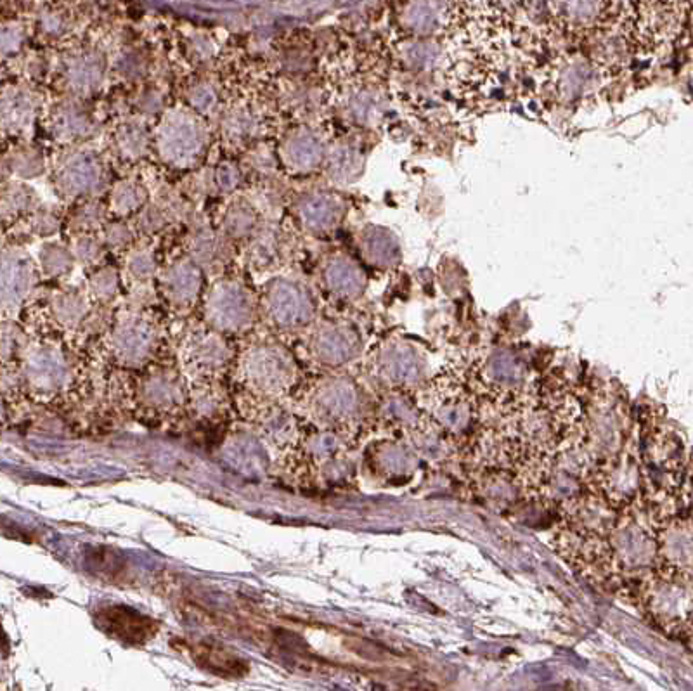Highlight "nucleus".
Segmentation results:
<instances>
[{
    "mask_svg": "<svg viewBox=\"0 0 693 691\" xmlns=\"http://www.w3.org/2000/svg\"><path fill=\"white\" fill-rule=\"evenodd\" d=\"M243 382L255 394L279 399L290 392L297 378V366L288 350L266 343L255 345L241 359Z\"/></svg>",
    "mask_w": 693,
    "mask_h": 691,
    "instance_id": "1",
    "label": "nucleus"
},
{
    "mask_svg": "<svg viewBox=\"0 0 693 691\" xmlns=\"http://www.w3.org/2000/svg\"><path fill=\"white\" fill-rule=\"evenodd\" d=\"M20 380L39 399H54L72 385V364L56 345H33L23 352Z\"/></svg>",
    "mask_w": 693,
    "mask_h": 691,
    "instance_id": "2",
    "label": "nucleus"
},
{
    "mask_svg": "<svg viewBox=\"0 0 693 691\" xmlns=\"http://www.w3.org/2000/svg\"><path fill=\"white\" fill-rule=\"evenodd\" d=\"M156 146L165 162L174 167H191L207 146V130L188 111H170L156 132Z\"/></svg>",
    "mask_w": 693,
    "mask_h": 691,
    "instance_id": "3",
    "label": "nucleus"
},
{
    "mask_svg": "<svg viewBox=\"0 0 693 691\" xmlns=\"http://www.w3.org/2000/svg\"><path fill=\"white\" fill-rule=\"evenodd\" d=\"M264 310L269 321L283 330L305 326L314 317L311 291L297 279H274L264 295Z\"/></svg>",
    "mask_w": 693,
    "mask_h": 691,
    "instance_id": "4",
    "label": "nucleus"
},
{
    "mask_svg": "<svg viewBox=\"0 0 693 691\" xmlns=\"http://www.w3.org/2000/svg\"><path fill=\"white\" fill-rule=\"evenodd\" d=\"M205 314L214 330L240 333L253 321L252 295L240 283L221 281L208 291Z\"/></svg>",
    "mask_w": 693,
    "mask_h": 691,
    "instance_id": "5",
    "label": "nucleus"
},
{
    "mask_svg": "<svg viewBox=\"0 0 693 691\" xmlns=\"http://www.w3.org/2000/svg\"><path fill=\"white\" fill-rule=\"evenodd\" d=\"M158 333L155 324L139 314L118 317L110 335L113 357L127 368H141L155 354Z\"/></svg>",
    "mask_w": 693,
    "mask_h": 691,
    "instance_id": "6",
    "label": "nucleus"
},
{
    "mask_svg": "<svg viewBox=\"0 0 693 691\" xmlns=\"http://www.w3.org/2000/svg\"><path fill=\"white\" fill-rule=\"evenodd\" d=\"M233 352L229 349L221 331H196L182 345L184 371L196 382H214L226 371Z\"/></svg>",
    "mask_w": 693,
    "mask_h": 691,
    "instance_id": "7",
    "label": "nucleus"
},
{
    "mask_svg": "<svg viewBox=\"0 0 693 691\" xmlns=\"http://www.w3.org/2000/svg\"><path fill=\"white\" fill-rule=\"evenodd\" d=\"M456 9L453 0H409L402 23L416 39H439L451 30Z\"/></svg>",
    "mask_w": 693,
    "mask_h": 691,
    "instance_id": "8",
    "label": "nucleus"
},
{
    "mask_svg": "<svg viewBox=\"0 0 693 691\" xmlns=\"http://www.w3.org/2000/svg\"><path fill=\"white\" fill-rule=\"evenodd\" d=\"M137 401L148 411L172 413L188 401V392L175 371L156 369L141 378L137 385Z\"/></svg>",
    "mask_w": 693,
    "mask_h": 691,
    "instance_id": "9",
    "label": "nucleus"
},
{
    "mask_svg": "<svg viewBox=\"0 0 693 691\" xmlns=\"http://www.w3.org/2000/svg\"><path fill=\"white\" fill-rule=\"evenodd\" d=\"M103 181V163L92 151H75L66 156L56 172V184L68 196L96 193Z\"/></svg>",
    "mask_w": 693,
    "mask_h": 691,
    "instance_id": "10",
    "label": "nucleus"
},
{
    "mask_svg": "<svg viewBox=\"0 0 693 691\" xmlns=\"http://www.w3.org/2000/svg\"><path fill=\"white\" fill-rule=\"evenodd\" d=\"M356 387H352L344 378H333L321 383L309 399L312 416L321 423L337 425L352 418L356 413Z\"/></svg>",
    "mask_w": 693,
    "mask_h": 691,
    "instance_id": "11",
    "label": "nucleus"
},
{
    "mask_svg": "<svg viewBox=\"0 0 693 691\" xmlns=\"http://www.w3.org/2000/svg\"><path fill=\"white\" fill-rule=\"evenodd\" d=\"M344 201L328 191L305 194L297 203V219L307 233L326 234L333 231L344 217Z\"/></svg>",
    "mask_w": 693,
    "mask_h": 691,
    "instance_id": "12",
    "label": "nucleus"
},
{
    "mask_svg": "<svg viewBox=\"0 0 693 691\" xmlns=\"http://www.w3.org/2000/svg\"><path fill=\"white\" fill-rule=\"evenodd\" d=\"M160 285L170 304L175 307H189L201 290L200 269L195 260H177L162 272Z\"/></svg>",
    "mask_w": 693,
    "mask_h": 691,
    "instance_id": "13",
    "label": "nucleus"
},
{
    "mask_svg": "<svg viewBox=\"0 0 693 691\" xmlns=\"http://www.w3.org/2000/svg\"><path fill=\"white\" fill-rule=\"evenodd\" d=\"M35 283L32 260L20 250L4 253L2 260V302L4 307H18Z\"/></svg>",
    "mask_w": 693,
    "mask_h": 691,
    "instance_id": "14",
    "label": "nucleus"
},
{
    "mask_svg": "<svg viewBox=\"0 0 693 691\" xmlns=\"http://www.w3.org/2000/svg\"><path fill=\"white\" fill-rule=\"evenodd\" d=\"M312 350L319 362L338 366L356 354V331L345 324H326L312 340Z\"/></svg>",
    "mask_w": 693,
    "mask_h": 691,
    "instance_id": "15",
    "label": "nucleus"
},
{
    "mask_svg": "<svg viewBox=\"0 0 693 691\" xmlns=\"http://www.w3.org/2000/svg\"><path fill=\"white\" fill-rule=\"evenodd\" d=\"M281 155H283V162L293 172L298 174L311 172L323 162V143L311 130H295L293 134L286 137L281 148Z\"/></svg>",
    "mask_w": 693,
    "mask_h": 691,
    "instance_id": "16",
    "label": "nucleus"
},
{
    "mask_svg": "<svg viewBox=\"0 0 693 691\" xmlns=\"http://www.w3.org/2000/svg\"><path fill=\"white\" fill-rule=\"evenodd\" d=\"M323 281L333 297L344 300L359 297L366 288L363 269L349 257H333L324 267Z\"/></svg>",
    "mask_w": 693,
    "mask_h": 691,
    "instance_id": "17",
    "label": "nucleus"
},
{
    "mask_svg": "<svg viewBox=\"0 0 693 691\" xmlns=\"http://www.w3.org/2000/svg\"><path fill=\"white\" fill-rule=\"evenodd\" d=\"M607 0H548L551 16L569 28H588L600 20Z\"/></svg>",
    "mask_w": 693,
    "mask_h": 691,
    "instance_id": "18",
    "label": "nucleus"
},
{
    "mask_svg": "<svg viewBox=\"0 0 693 691\" xmlns=\"http://www.w3.org/2000/svg\"><path fill=\"white\" fill-rule=\"evenodd\" d=\"M35 108H37L35 99L25 89H20V87L14 89L13 87V91H6L4 99H2L4 127L7 129L11 125L13 130L26 129L32 123Z\"/></svg>",
    "mask_w": 693,
    "mask_h": 691,
    "instance_id": "19",
    "label": "nucleus"
},
{
    "mask_svg": "<svg viewBox=\"0 0 693 691\" xmlns=\"http://www.w3.org/2000/svg\"><path fill=\"white\" fill-rule=\"evenodd\" d=\"M191 407L198 418L217 420L226 409V397L214 382L196 383L191 392Z\"/></svg>",
    "mask_w": 693,
    "mask_h": 691,
    "instance_id": "20",
    "label": "nucleus"
},
{
    "mask_svg": "<svg viewBox=\"0 0 693 691\" xmlns=\"http://www.w3.org/2000/svg\"><path fill=\"white\" fill-rule=\"evenodd\" d=\"M89 312L85 297L77 291H61L52 298V314L61 326L77 328Z\"/></svg>",
    "mask_w": 693,
    "mask_h": 691,
    "instance_id": "21",
    "label": "nucleus"
},
{
    "mask_svg": "<svg viewBox=\"0 0 693 691\" xmlns=\"http://www.w3.org/2000/svg\"><path fill=\"white\" fill-rule=\"evenodd\" d=\"M103 78V65L94 56L72 59L68 65V84L77 92H91Z\"/></svg>",
    "mask_w": 693,
    "mask_h": 691,
    "instance_id": "22",
    "label": "nucleus"
},
{
    "mask_svg": "<svg viewBox=\"0 0 693 691\" xmlns=\"http://www.w3.org/2000/svg\"><path fill=\"white\" fill-rule=\"evenodd\" d=\"M363 253L371 264L389 265L396 262L397 245L382 229H371L363 239Z\"/></svg>",
    "mask_w": 693,
    "mask_h": 691,
    "instance_id": "23",
    "label": "nucleus"
},
{
    "mask_svg": "<svg viewBox=\"0 0 693 691\" xmlns=\"http://www.w3.org/2000/svg\"><path fill=\"white\" fill-rule=\"evenodd\" d=\"M146 191L141 184L134 181L118 182L111 193V210L115 214L130 215L137 212L146 203Z\"/></svg>",
    "mask_w": 693,
    "mask_h": 691,
    "instance_id": "24",
    "label": "nucleus"
},
{
    "mask_svg": "<svg viewBox=\"0 0 693 691\" xmlns=\"http://www.w3.org/2000/svg\"><path fill=\"white\" fill-rule=\"evenodd\" d=\"M148 132L141 123H125L118 130L117 143L122 155L127 158H139L148 149Z\"/></svg>",
    "mask_w": 693,
    "mask_h": 691,
    "instance_id": "25",
    "label": "nucleus"
},
{
    "mask_svg": "<svg viewBox=\"0 0 693 691\" xmlns=\"http://www.w3.org/2000/svg\"><path fill=\"white\" fill-rule=\"evenodd\" d=\"M87 129H89V120L85 118L82 111L73 108V106L59 110L56 120H54V132L58 136L66 137V139L84 136Z\"/></svg>",
    "mask_w": 693,
    "mask_h": 691,
    "instance_id": "26",
    "label": "nucleus"
},
{
    "mask_svg": "<svg viewBox=\"0 0 693 691\" xmlns=\"http://www.w3.org/2000/svg\"><path fill=\"white\" fill-rule=\"evenodd\" d=\"M255 226V215H253L252 207H248L245 203H234L233 207L227 210L226 233L231 234L233 238H245L252 233Z\"/></svg>",
    "mask_w": 693,
    "mask_h": 691,
    "instance_id": "27",
    "label": "nucleus"
},
{
    "mask_svg": "<svg viewBox=\"0 0 693 691\" xmlns=\"http://www.w3.org/2000/svg\"><path fill=\"white\" fill-rule=\"evenodd\" d=\"M42 269L49 276H61L72 269V253L58 243L49 245L40 252Z\"/></svg>",
    "mask_w": 693,
    "mask_h": 691,
    "instance_id": "28",
    "label": "nucleus"
},
{
    "mask_svg": "<svg viewBox=\"0 0 693 691\" xmlns=\"http://www.w3.org/2000/svg\"><path fill=\"white\" fill-rule=\"evenodd\" d=\"M357 162H359V156L349 146L335 149L330 158L331 177L337 181H349L350 175L354 174V170H356Z\"/></svg>",
    "mask_w": 693,
    "mask_h": 691,
    "instance_id": "29",
    "label": "nucleus"
},
{
    "mask_svg": "<svg viewBox=\"0 0 693 691\" xmlns=\"http://www.w3.org/2000/svg\"><path fill=\"white\" fill-rule=\"evenodd\" d=\"M89 288H91L92 297L96 300L103 302V304L110 302L117 297L118 293L117 271L115 269H103V271L96 272L91 278Z\"/></svg>",
    "mask_w": 693,
    "mask_h": 691,
    "instance_id": "30",
    "label": "nucleus"
},
{
    "mask_svg": "<svg viewBox=\"0 0 693 691\" xmlns=\"http://www.w3.org/2000/svg\"><path fill=\"white\" fill-rule=\"evenodd\" d=\"M13 174L20 177H37L44 170V156L40 155L35 149H21L13 155Z\"/></svg>",
    "mask_w": 693,
    "mask_h": 691,
    "instance_id": "31",
    "label": "nucleus"
},
{
    "mask_svg": "<svg viewBox=\"0 0 693 691\" xmlns=\"http://www.w3.org/2000/svg\"><path fill=\"white\" fill-rule=\"evenodd\" d=\"M33 200H35V194L30 191V188L26 189L25 186L13 184L11 188L4 191V200H2L4 215L9 217V215L20 214L23 210H30Z\"/></svg>",
    "mask_w": 693,
    "mask_h": 691,
    "instance_id": "32",
    "label": "nucleus"
},
{
    "mask_svg": "<svg viewBox=\"0 0 693 691\" xmlns=\"http://www.w3.org/2000/svg\"><path fill=\"white\" fill-rule=\"evenodd\" d=\"M127 269H129L130 276L139 279V281L151 278L155 274L153 253L149 252V250H136L129 257Z\"/></svg>",
    "mask_w": 693,
    "mask_h": 691,
    "instance_id": "33",
    "label": "nucleus"
},
{
    "mask_svg": "<svg viewBox=\"0 0 693 691\" xmlns=\"http://www.w3.org/2000/svg\"><path fill=\"white\" fill-rule=\"evenodd\" d=\"M189 101L193 104V108L201 113L214 110L217 104V94L214 89L208 84L196 85L195 89L189 94Z\"/></svg>",
    "mask_w": 693,
    "mask_h": 691,
    "instance_id": "34",
    "label": "nucleus"
},
{
    "mask_svg": "<svg viewBox=\"0 0 693 691\" xmlns=\"http://www.w3.org/2000/svg\"><path fill=\"white\" fill-rule=\"evenodd\" d=\"M252 115L248 111H233L226 118V130L231 136H248L253 130Z\"/></svg>",
    "mask_w": 693,
    "mask_h": 691,
    "instance_id": "35",
    "label": "nucleus"
},
{
    "mask_svg": "<svg viewBox=\"0 0 693 691\" xmlns=\"http://www.w3.org/2000/svg\"><path fill=\"white\" fill-rule=\"evenodd\" d=\"M215 245H217V239L210 233V229H200L193 234V253L196 260H208V257L212 259Z\"/></svg>",
    "mask_w": 693,
    "mask_h": 691,
    "instance_id": "36",
    "label": "nucleus"
},
{
    "mask_svg": "<svg viewBox=\"0 0 693 691\" xmlns=\"http://www.w3.org/2000/svg\"><path fill=\"white\" fill-rule=\"evenodd\" d=\"M214 182L217 188L224 193H231L240 184V172L234 167L233 163H224L215 170Z\"/></svg>",
    "mask_w": 693,
    "mask_h": 691,
    "instance_id": "37",
    "label": "nucleus"
},
{
    "mask_svg": "<svg viewBox=\"0 0 693 691\" xmlns=\"http://www.w3.org/2000/svg\"><path fill=\"white\" fill-rule=\"evenodd\" d=\"M276 238L273 234H260L259 238L253 241L252 260L259 264H267L269 260H273L274 252H276Z\"/></svg>",
    "mask_w": 693,
    "mask_h": 691,
    "instance_id": "38",
    "label": "nucleus"
},
{
    "mask_svg": "<svg viewBox=\"0 0 693 691\" xmlns=\"http://www.w3.org/2000/svg\"><path fill=\"white\" fill-rule=\"evenodd\" d=\"M75 257L85 264H91L101 257V245L99 241L89 236H82L75 241Z\"/></svg>",
    "mask_w": 693,
    "mask_h": 691,
    "instance_id": "39",
    "label": "nucleus"
},
{
    "mask_svg": "<svg viewBox=\"0 0 693 691\" xmlns=\"http://www.w3.org/2000/svg\"><path fill=\"white\" fill-rule=\"evenodd\" d=\"M106 241H108V245L122 248L132 241V234L124 224H111V226L106 227Z\"/></svg>",
    "mask_w": 693,
    "mask_h": 691,
    "instance_id": "40",
    "label": "nucleus"
},
{
    "mask_svg": "<svg viewBox=\"0 0 693 691\" xmlns=\"http://www.w3.org/2000/svg\"><path fill=\"white\" fill-rule=\"evenodd\" d=\"M163 217H165V212H162L160 208H146L141 214L139 226L143 227L146 233H155L163 226Z\"/></svg>",
    "mask_w": 693,
    "mask_h": 691,
    "instance_id": "41",
    "label": "nucleus"
},
{
    "mask_svg": "<svg viewBox=\"0 0 693 691\" xmlns=\"http://www.w3.org/2000/svg\"><path fill=\"white\" fill-rule=\"evenodd\" d=\"M101 217H103L101 208L96 207V205H89L77 215V220L80 222V226H94V224H99Z\"/></svg>",
    "mask_w": 693,
    "mask_h": 691,
    "instance_id": "42",
    "label": "nucleus"
},
{
    "mask_svg": "<svg viewBox=\"0 0 693 691\" xmlns=\"http://www.w3.org/2000/svg\"><path fill=\"white\" fill-rule=\"evenodd\" d=\"M35 229L40 234L54 233V229H58V220H54L52 215H39L35 220Z\"/></svg>",
    "mask_w": 693,
    "mask_h": 691,
    "instance_id": "43",
    "label": "nucleus"
}]
</instances>
